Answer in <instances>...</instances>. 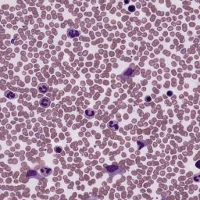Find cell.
I'll use <instances>...</instances> for the list:
<instances>
[{
	"mask_svg": "<svg viewBox=\"0 0 200 200\" xmlns=\"http://www.w3.org/2000/svg\"><path fill=\"white\" fill-rule=\"evenodd\" d=\"M107 126H108V128L110 129L111 131H116L119 129L118 123H117V121H116V120L109 121V122L108 123V124H107Z\"/></svg>",
	"mask_w": 200,
	"mask_h": 200,
	"instance_id": "6da1fadb",
	"label": "cell"
},
{
	"mask_svg": "<svg viewBox=\"0 0 200 200\" xmlns=\"http://www.w3.org/2000/svg\"><path fill=\"white\" fill-rule=\"evenodd\" d=\"M67 35L68 37L70 38H75V37H77L80 35V32L74 29V28H70L67 30Z\"/></svg>",
	"mask_w": 200,
	"mask_h": 200,
	"instance_id": "7a4b0ae2",
	"label": "cell"
},
{
	"mask_svg": "<svg viewBox=\"0 0 200 200\" xmlns=\"http://www.w3.org/2000/svg\"><path fill=\"white\" fill-rule=\"evenodd\" d=\"M40 106L44 107V108H47L50 106V99L47 97L42 98L40 101Z\"/></svg>",
	"mask_w": 200,
	"mask_h": 200,
	"instance_id": "3957f363",
	"label": "cell"
},
{
	"mask_svg": "<svg viewBox=\"0 0 200 200\" xmlns=\"http://www.w3.org/2000/svg\"><path fill=\"white\" fill-rule=\"evenodd\" d=\"M38 91L41 93H46L49 91V86L45 84V83H41L38 85Z\"/></svg>",
	"mask_w": 200,
	"mask_h": 200,
	"instance_id": "277c9868",
	"label": "cell"
},
{
	"mask_svg": "<svg viewBox=\"0 0 200 200\" xmlns=\"http://www.w3.org/2000/svg\"><path fill=\"white\" fill-rule=\"evenodd\" d=\"M40 173L42 176H45V177H47L51 173V169H49V167H43L41 168L40 170Z\"/></svg>",
	"mask_w": 200,
	"mask_h": 200,
	"instance_id": "5b68a950",
	"label": "cell"
},
{
	"mask_svg": "<svg viewBox=\"0 0 200 200\" xmlns=\"http://www.w3.org/2000/svg\"><path fill=\"white\" fill-rule=\"evenodd\" d=\"M84 116L86 118L92 119L95 116V111L92 109H88L84 113Z\"/></svg>",
	"mask_w": 200,
	"mask_h": 200,
	"instance_id": "8992f818",
	"label": "cell"
},
{
	"mask_svg": "<svg viewBox=\"0 0 200 200\" xmlns=\"http://www.w3.org/2000/svg\"><path fill=\"white\" fill-rule=\"evenodd\" d=\"M38 173L35 171V170H29L28 172V177H30V178H38V179H40L41 177L38 176Z\"/></svg>",
	"mask_w": 200,
	"mask_h": 200,
	"instance_id": "52a82bcc",
	"label": "cell"
},
{
	"mask_svg": "<svg viewBox=\"0 0 200 200\" xmlns=\"http://www.w3.org/2000/svg\"><path fill=\"white\" fill-rule=\"evenodd\" d=\"M5 95H6V98L10 99H16L17 97V95L11 91H6L5 92Z\"/></svg>",
	"mask_w": 200,
	"mask_h": 200,
	"instance_id": "ba28073f",
	"label": "cell"
},
{
	"mask_svg": "<svg viewBox=\"0 0 200 200\" xmlns=\"http://www.w3.org/2000/svg\"><path fill=\"white\" fill-rule=\"evenodd\" d=\"M62 148L60 147V146H56V148H55V151L56 152H58V153H59V152H62Z\"/></svg>",
	"mask_w": 200,
	"mask_h": 200,
	"instance_id": "9c48e42d",
	"label": "cell"
},
{
	"mask_svg": "<svg viewBox=\"0 0 200 200\" xmlns=\"http://www.w3.org/2000/svg\"><path fill=\"white\" fill-rule=\"evenodd\" d=\"M128 10H129V11H131V12H134V11H135V6H131L129 7Z\"/></svg>",
	"mask_w": 200,
	"mask_h": 200,
	"instance_id": "30bf717a",
	"label": "cell"
},
{
	"mask_svg": "<svg viewBox=\"0 0 200 200\" xmlns=\"http://www.w3.org/2000/svg\"><path fill=\"white\" fill-rule=\"evenodd\" d=\"M150 100H151V98H150L149 96L145 97V101H146V102H150Z\"/></svg>",
	"mask_w": 200,
	"mask_h": 200,
	"instance_id": "8fae6325",
	"label": "cell"
},
{
	"mask_svg": "<svg viewBox=\"0 0 200 200\" xmlns=\"http://www.w3.org/2000/svg\"><path fill=\"white\" fill-rule=\"evenodd\" d=\"M167 94H168V95H170V96H171V95H172V92H168V93H167Z\"/></svg>",
	"mask_w": 200,
	"mask_h": 200,
	"instance_id": "7c38bea8",
	"label": "cell"
}]
</instances>
